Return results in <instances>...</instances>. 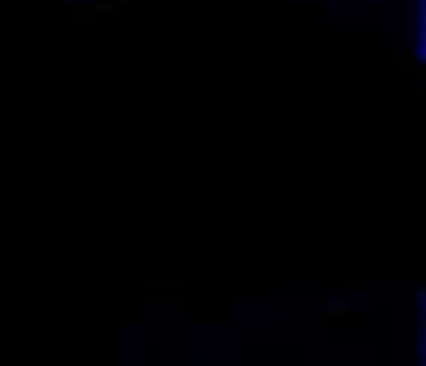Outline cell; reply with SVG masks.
Instances as JSON below:
<instances>
[{
  "instance_id": "5",
  "label": "cell",
  "mask_w": 426,
  "mask_h": 366,
  "mask_svg": "<svg viewBox=\"0 0 426 366\" xmlns=\"http://www.w3.org/2000/svg\"><path fill=\"white\" fill-rule=\"evenodd\" d=\"M420 57H423L420 50H400V54H396V67H400V70H413Z\"/></svg>"
},
{
  "instance_id": "9",
  "label": "cell",
  "mask_w": 426,
  "mask_h": 366,
  "mask_svg": "<svg viewBox=\"0 0 426 366\" xmlns=\"http://www.w3.org/2000/svg\"><path fill=\"white\" fill-rule=\"evenodd\" d=\"M260 3H266V0H260ZM270 3H273V0H270Z\"/></svg>"
},
{
  "instance_id": "8",
  "label": "cell",
  "mask_w": 426,
  "mask_h": 366,
  "mask_svg": "<svg viewBox=\"0 0 426 366\" xmlns=\"http://www.w3.org/2000/svg\"><path fill=\"white\" fill-rule=\"evenodd\" d=\"M117 3H127V0H117Z\"/></svg>"
},
{
  "instance_id": "10",
  "label": "cell",
  "mask_w": 426,
  "mask_h": 366,
  "mask_svg": "<svg viewBox=\"0 0 426 366\" xmlns=\"http://www.w3.org/2000/svg\"><path fill=\"white\" fill-rule=\"evenodd\" d=\"M63 3H74V0H63Z\"/></svg>"
},
{
  "instance_id": "3",
  "label": "cell",
  "mask_w": 426,
  "mask_h": 366,
  "mask_svg": "<svg viewBox=\"0 0 426 366\" xmlns=\"http://www.w3.org/2000/svg\"><path fill=\"white\" fill-rule=\"evenodd\" d=\"M323 310H326V320L350 316V300H326V303H323Z\"/></svg>"
},
{
  "instance_id": "2",
  "label": "cell",
  "mask_w": 426,
  "mask_h": 366,
  "mask_svg": "<svg viewBox=\"0 0 426 366\" xmlns=\"http://www.w3.org/2000/svg\"><path fill=\"white\" fill-rule=\"evenodd\" d=\"M74 23H77V27H93V23H97L93 3H77V10H74Z\"/></svg>"
},
{
  "instance_id": "6",
  "label": "cell",
  "mask_w": 426,
  "mask_h": 366,
  "mask_svg": "<svg viewBox=\"0 0 426 366\" xmlns=\"http://www.w3.org/2000/svg\"><path fill=\"white\" fill-rule=\"evenodd\" d=\"M180 286H183V280H173V283H163V280H160V283H157V280H147V290H180Z\"/></svg>"
},
{
  "instance_id": "4",
  "label": "cell",
  "mask_w": 426,
  "mask_h": 366,
  "mask_svg": "<svg viewBox=\"0 0 426 366\" xmlns=\"http://www.w3.org/2000/svg\"><path fill=\"white\" fill-rule=\"evenodd\" d=\"M93 14H97V17H117V14H120V3H117V0H97V3H93Z\"/></svg>"
},
{
  "instance_id": "1",
  "label": "cell",
  "mask_w": 426,
  "mask_h": 366,
  "mask_svg": "<svg viewBox=\"0 0 426 366\" xmlns=\"http://www.w3.org/2000/svg\"><path fill=\"white\" fill-rule=\"evenodd\" d=\"M143 313H186V300H147Z\"/></svg>"
},
{
  "instance_id": "7",
  "label": "cell",
  "mask_w": 426,
  "mask_h": 366,
  "mask_svg": "<svg viewBox=\"0 0 426 366\" xmlns=\"http://www.w3.org/2000/svg\"><path fill=\"white\" fill-rule=\"evenodd\" d=\"M346 286L356 293H363V290H373V280H346Z\"/></svg>"
}]
</instances>
